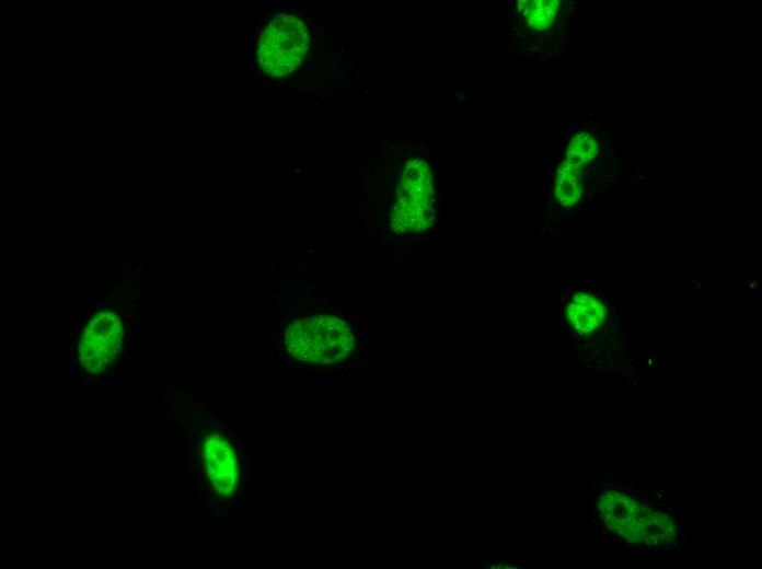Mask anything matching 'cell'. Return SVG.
Masks as SVG:
<instances>
[{
    "label": "cell",
    "mask_w": 762,
    "mask_h": 569,
    "mask_svg": "<svg viewBox=\"0 0 762 569\" xmlns=\"http://www.w3.org/2000/svg\"><path fill=\"white\" fill-rule=\"evenodd\" d=\"M285 342L290 355L308 363H333L346 358L355 337L340 318L330 315L293 321L286 329Z\"/></svg>",
    "instance_id": "2"
},
{
    "label": "cell",
    "mask_w": 762,
    "mask_h": 569,
    "mask_svg": "<svg viewBox=\"0 0 762 569\" xmlns=\"http://www.w3.org/2000/svg\"><path fill=\"white\" fill-rule=\"evenodd\" d=\"M436 217V199L431 172L419 159L409 160L403 169L391 212V225L397 233L427 229Z\"/></svg>",
    "instance_id": "3"
},
{
    "label": "cell",
    "mask_w": 762,
    "mask_h": 569,
    "mask_svg": "<svg viewBox=\"0 0 762 569\" xmlns=\"http://www.w3.org/2000/svg\"><path fill=\"white\" fill-rule=\"evenodd\" d=\"M597 151V143L591 136L578 133L570 140L564 162L581 167L596 156Z\"/></svg>",
    "instance_id": "10"
},
{
    "label": "cell",
    "mask_w": 762,
    "mask_h": 569,
    "mask_svg": "<svg viewBox=\"0 0 762 569\" xmlns=\"http://www.w3.org/2000/svg\"><path fill=\"white\" fill-rule=\"evenodd\" d=\"M310 45L304 21L290 14L274 16L261 33L257 60L265 73L284 77L303 61Z\"/></svg>",
    "instance_id": "4"
},
{
    "label": "cell",
    "mask_w": 762,
    "mask_h": 569,
    "mask_svg": "<svg viewBox=\"0 0 762 569\" xmlns=\"http://www.w3.org/2000/svg\"><path fill=\"white\" fill-rule=\"evenodd\" d=\"M122 324L113 313L97 314L86 326L80 342V360L90 372L105 369L119 352Z\"/></svg>",
    "instance_id": "5"
},
{
    "label": "cell",
    "mask_w": 762,
    "mask_h": 569,
    "mask_svg": "<svg viewBox=\"0 0 762 569\" xmlns=\"http://www.w3.org/2000/svg\"><path fill=\"white\" fill-rule=\"evenodd\" d=\"M582 193L581 167L563 162L558 169L555 196L564 207L573 206Z\"/></svg>",
    "instance_id": "8"
},
{
    "label": "cell",
    "mask_w": 762,
    "mask_h": 569,
    "mask_svg": "<svg viewBox=\"0 0 762 569\" xmlns=\"http://www.w3.org/2000/svg\"><path fill=\"white\" fill-rule=\"evenodd\" d=\"M598 509L607 527L631 543L658 546L676 537L677 527L670 516L624 492L609 490L600 497Z\"/></svg>",
    "instance_id": "1"
},
{
    "label": "cell",
    "mask_w": 762,
    "mask_h": 569,
    "mask_svg": "<svg viewBox=\"0 0 762 569\" xmlns=\"http://www.w3.org/2000/svg\"><path fill=\"white\" fill-rule=\"evenodd\" d=\"M559 1H520L519 10H523L528 24L539 31L549 27L555 16Z\"/></svg>",
    "instance_id": "9"
},
{
    "label": "cell",
    "mask_w": 762,
    "mask_h": 569,
    "mask_svg": "<svg viewBox=\"0 0 762 569\" xmlns=\"http://www.w3.org/2000/svg\"><path fill=\"white\" fill-rule=\"evenodd\" d=\"M203 456L217 491L223 496L230 495L236 478V460L230 444L219 436H208L204 442Z\"/></svg>",
    "instance_id": "6"
},
{
    "label": "cell",
    "mask_w": 762,
    "mask_h": 569,
    "mask_svg": "<svg viewBox=\"0 0 762 569\" xmlns=\"http://www.w3.org/2000/svg\"><path fill=\"white\" fill-rule=\"evenodd\" d=\"M605 307L594 297L576 293L567 306L566 318L579 334L590 335L604 322Z\"/></svg>",
    "instance_id": "7"
}]
</instances>
